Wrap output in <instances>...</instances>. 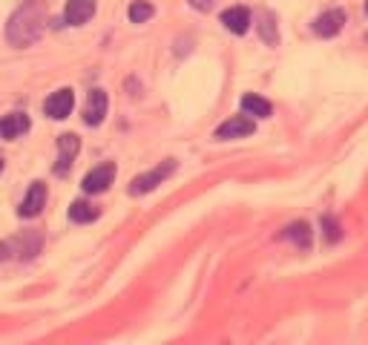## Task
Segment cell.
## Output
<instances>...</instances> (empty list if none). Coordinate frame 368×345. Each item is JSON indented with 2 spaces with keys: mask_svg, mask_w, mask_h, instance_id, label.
<instances>
[{
  "mask_svg": "<svg viewBox=\"0 0 368 345\" xmlns=\"http://www.w3.org/2000/svg\"><path fill=\"white\" fill-rule=\"evenodd\" d=\"M92 15H96V0H70L67 12H64V20H67L70 26H81V23H86Z\"/></svg>",
  "mask_w": 368,
  "mask_h": 345,
  "instance_id": "cell-13",
  "label": "cell"
},
{
  "mask_svg": "<svg viewBox=\"0 0 368 345\" xmlns=\"http://www.w3.org/2000/svg\"><path fill=\"white\" fill-rule=\"evenodd\" d=\"M70 219H72V222H78V225L96 222V219H98V207L78 199V202H72V207H70Z\"/></svg>",
  "mask_w": 368,
  "mask_h": 345,
  "instance_id": "cell-16",
  "label": "cell"
},
{
  "mask_svg": "<svg viewBox=\"0 0 368 345\" xmlns=\"http://www.w3.org/2000/svg\"><path fill=\"white\" fill-rule=\"evenodd\" d=\"M213 4H216V0H190V6H193V9H202V12L213 9Z\"/></svg>",
  "mask_w": 368,
  "mask_h": 345,
  "instance_id": "cell-20",
  "label": "cell"
},
{
  "mask_svg": "<svg viewBox=\"0 0 368 345\" xmlns=\"http://www.w3.org/2000/svg\"><path fill=\"white\" fill-rule=\"evenodd\" d=\"M107 107H110L107 92L104 89H92L86 96V104H84V121L89 124V127H98V124L104 121V115H107Z\"/></svg>",
  "mask_w": 368,
  "mask_h": 345,
  "instance_id": "cell-4",
  "label": "cell"
},
{
  "mask_svg": "<svg viewBox=\"0 0 368 345\" xmlns=\"http://www.w3.org/2000/svg\"><path fill=\"white\" fill-rule=\"evenodd\" d=\"M222 23H225L228 32H233V35H244V32L251 29V12L244 9V6H230V9L222 12Z\"/></svg>",
  "mask_w": 368,
  "mask_h": 345,
  "instance_id": "cell-11",
  "label": "cell"
},
{
  "mask_svg": "<svg viewBox=\"0 0 368 345\" xmlns=\"http://www.w3.org/2000/svg\"><path fill=\"white\" fill-rule=\"evenodd\" d=\"M259 35H262V41H265L268 46L280 44V35H276V15L268 12V9L259 12Z\"/></svg>",
  "mask_w": 368,
  "mask_h": 345,
  "instance_id": "cell-14",
  "label": "cell"
},
{
  "mask_svg": "<svg viewBox=\"0 0 368 345\" xmlns=\"http://www.w3.org/2000/svg\"><path fill=\"white\" fill-rule=\"evenodd\" d=\"M285 239H291L296 247H308L311 245V228L305 222H294L288 230H285Z\"/></svg>",
  "mask_w": 368,
  "mask_h": 345,
  "instance_id": "cell-17",
  "label": "cell"
},
{
  "mask_svg": "<svg viewBox=\"0 0 368 345\" xmlns=\"http://www.w3.org/2000/svg\"><path fill=\"white\" fill-rule=\"evenodd\" d=\"M254 130H256V124L251 121V118H244V115H233V118H228L222 127L216 130V138H244V136H254Z\"/></svg>",
  "mask_w": 368,
  "mask_h": 345,
  "instance_id": "cell-9",
  "label": "cell"
},
{
  "mask_svg": "<svg viewBox=\"0 0 368 345\" xmlns=\"http://www.w3.org/2000/svg\"><path fill=\"white\" fill-rule=\"evenodd\" d=\"M44 204H46V184H44V181H35L32 187H29L26 199L20 202L18 213H20L23 219H32V216H38V213L44 210Z\"/></svg>",
  "mask_w": 368,
  "mask_h": 345,
  "instance_id": "cell-8",
  "label": "cell"
},
{
  "mask_svg": "<svg viewBox=\"0 0 368 345\" xmlns=\"http://www.w3.org/2000/svg\"><path fill=\"white\" fill-rule=\"evenodd\" d=\"M72 107H75V96H72V89H58V92H52V96L46 98L44 112H46L49 118L60 121V118H67V115L72 112Z\"/></svg>",
  "mask_w": 368,
  "mask_h": 345,
  "instance_id": "cell-5",
  "label": "cell"
},
{
  "mask_svg": "<svg viewBox=\"0 0 368 345\" xmlns=\"http://www.w3.org/2000/svg\"><path fill=\"white\" fill-rule=\"evenodd\" d=\"M365 12H368V0H365Z\"/></svg>",
  "mask_w": 368,
  "mask_h": 345,
  "instance_id": "cell-22",
  "label": "cell"
},
{
  "mask_svg": "<svg viewBox=\"0 0 368 345\" xmlns=\"http://www.w3.org/2000/svg\"><path fill=\"white\" fill-rule=\"evenodd\" d=\"M46 32V9L41 4H23L6 23V41L12 46H32Z\"/></svg>",
  "mask_w": 368,
  "mask_h": 345,
  "instance_id": "cell-1",
  "label": "cell"
},
{
  "mask_svg": "<svg viewBox=\"0 0 368 345\" xmlns=\"http://www.w3.org/2000/svg\"><path fill=\"white\" fill-rule=\"evenodd\" d=\"M4 245H6V254H9V256L32 259L38 250H41V245H44V236H41L38 230H23V233H18L15 239H9V242H4Z\"/></svg>",
  "mask_w": 368,
  "mask_h": 345,
  "instance_id": "cell-3",
  "label": "cell"
},
{
  "mask_svg": "<svg viewBox=\"0 0 368 345\" xmlns=\"http://www.w3.org/2000/svg\"><path fill=\"white\" fill-rule=\"evenodd\" d=\"M23 133H29V115H23V112H9V115L0 118V138L12 141V138H20Z\"/></svg>",
  "mask_w": 368,
  "mask_h": 345,
  "instance_id": "cell-12",
  "label": "cell"
},
{
  "mask_svg": "<svg viewBox=\"0 0 368 345\" xmlns=\"http://www.w3.org/2000/svg\"><path fill=\"white\" fill-rule=\"evenodd\" d=\"M365 44H368V35H365Z\"/></svg>",
  "mask_w": 368,
  "mask_h": 345,
  "instance_id": "cell-24",
  "label": "cell"
},
{
  "mask_svg": "<svg viewBox=\"0 0 368 345\" xmlns=\"http://www.w3.org/2000/svg\"><path fill=\"white\" fill-rule=\"evenodd\" d=\"M322 228H325V242H340L343 239V230H340V225H336V219L334 216H322Z\"/></svg>",
  "mask_w": 368,
  "mask_h": 345,
  "instance_id": "cell-19",
  "label": "cell"
},
{
  "mask_svg": "<svg viewBox=\"0 0 368 345\" xmlns=\"http://www.w3.org/2000/svg\"><path fill=\"white\" fill-rule=\"evenodd\" d=\"M173 173H176V162L167 159V162H162L156 170L136 176V178L130 181V196H144V193H150V190H156V187H159L164 178H170Z\"/></svg>",
  "mask_w": 368,
  "mask_h": 345,
  "instance_id": "cell-2",
  "label": "cell"
},
{
  "mask_svg": "<svg viewBox=\"0 0 368 345\" xmlns=\"http://www.w3.org/2000/svg\"><path fill=\"white\" fill-rule=\"evenodd\" d=\"M78 150H81L78 136H72V133L60 136V138H58V164H55V173H60V176L70 173V167H72V162H75Z\"/></svg>",
  "mask_w": 368,
  "mask_h": 345,
  "instance_id": "cell-6",
  "label": "cell"
},
{
  "mask_svg": "<svg viewBox=\"0 0 368 345\" xmlns=\"http://www.w3.org/2000/svg\"><path fill=\"white\" fill-rule=\"evenodd\" d=\"M4 256H6V245H4V242H0V259H4Z\"/></svg>",
  "mask_w": 368,
  "mask_h": 345,
  "instance_id": "cell-21",
  "label": "cell"
},
{
  "mask_svg": "<svg viewBox=\"0 0 368 345\" xmlns=\"http://www.w3.org/2000/svg\"><path fill=\"white\" fill-rule=\"evenodd\" d=\"M112 178H115V164H110V162L98 164L96 170H89L84 176V193H104L112 184Z\"/></svg>",
  "mask_w": 368,
  "mask_h": 345,
  "instance_id": "cell-7",
  "label": "cell"
},
{
  "mask_svg": "<svg viewBox=\"0 0 368 345\" xmlns=\"http://www.w3.org/2000/svg\"><path fill=\"white\" fill-rule=\"evenodd\" d=\"M152 12H156V9H152V4H147V0H136V4H130V20L133 23H144V20H150L152 18Z\"/></svg>",
  "mask_w": 368,
  "mask_h": 345,
  "instance_id": "cell-18",
  "label": "cell"
},
{
  "mask_svg": "<svg viewBox=\"0 0 368 345\" xmlns=\"http://www.w3.org/2000/svg\"><path fill=\"white\" fill-rule=\"evenodd\" d=\"M242 110H244V115H254V118H268L273 112V107L265 98H259V96H244L242 98Z\"/></svg>",
  "mask_w": 368,
  "mask_h": 345,
  "instance_id": "cell-15",
  "label": "cell"
},
{
  "mask_svg": "<svg viewBox=\"0 0 368 345\" xmlns=\"http://www.w3.org/2000/svg\"><path fill=\"white\" fill-rule=\"evenodd\" d=\"M0 170H4V162H0Z\"/></svg>",
  "mask_w": 368,
  "mask_h": 345,
  "instance_id": "cell-23",
  "label": "cell"
},
{
  "mask_svg": "<svg viewBox=\"0 0 368 345\" xmlns=\"http://www.w3.org/2000/svg\"><path fill=\"white\" fill-rule=\"evenodd\" d=\"M343 23H346V12L343 9H331V12H325V15H320L314 20V32L320 38H334V35H340Z\"/></svg>",
  "mask_w": 368,
  "mask_h": 345,
  "instance_id": "cell-10",
  "label": "cell"
}]
</instances>
